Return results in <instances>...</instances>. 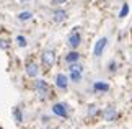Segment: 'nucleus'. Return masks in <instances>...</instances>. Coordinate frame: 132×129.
<instances>
[{
	"instance_id": "1",
	"label": "nucleus",
	"mask_w": 132,
	"mask_h": 129,
	"mask_svg": "<svg viewBox=\"0 0 132 129\" xmlns=\"http://www.w3.org/2000/svg\"><path fill=\"white\" fill-rule=\"evenodd\" d=\"M70 80L73 82V84H78L80 80H82V74H83V67L77 64V62H73V64H70Z\"/></svg>"
},
{
	"instance_id": "2",
	"label": "nucleus",
	"mask_w": 132,
	"mask_h": 129,
	"mask_svg": "<svg viewBox=\"0 0 132 129\" xmlns=\"http://www.w3.org/2000/svg\"><path fill=\"white\" fill-rule=\"evenodd\" d=\"M80 43H82V34H80L78 28H75L69 34V46H70V48H73V49H77L78 46H80Z\"/></svg>"
},
{
	"instance_id": "3",
	"label": "nucleus",
	"mask_w": 132,
	"mask_h": 129,
	"mask_svg": "<svg viewBox=\"0 0 132 129\" xmlns=\"http://www.w3.org/2000/svg\"><path fill=\"white\" fill-rule=\"evenodd\" d=\"M41 60H43V64H44V67H52L54 65V62H55V52L52 49H47V51H44V52L41 54Z\"/></svg>"
},
{
	"instance_id": "4",
	"label": "nucleus",
	"mask_w": 132,
	"mask_h": 129,
	"mask_svg": "<svg viewBox=\"0 0 132 129\" xmlns=\"http://www.w3.org/2000/svg\"><path fill=\"white\" fill-rule=\"evenodd\" d=\"M106 46H108V38H100L98 41H96L95 49H93V56H95V57H101V56H103V51H104Z\"/></svg>"
},
{
	"instance_id": "5",
	"label": "nucleus",
	"mask_w": 132,
	"mask_h": 129,
	"mask_svg": "<svg viewBox=\"0 0 132 129\" xmlns=\"http://www.w3.org/2000/svg\"><path fill=\"white\" fill-rule=\"evenodd\" d=\"M34 88H36L38 95L43 96V98L49 95V87H47V82L46 80H36L34 82Z\"/></svg>"
},
{
	"instance_id": "6",
	"label": "nucleus",
	"mask_w": 132,
	"mask_h": 129,
	"mask_svg": "<svg viewBox=\"0 0 132 129\" xmlns=\"http://www.w3.org/2000/svg\"><path fill=\"white\" fill-rule=\"evenodd\" d=\"M52 113L59 118H67L69 116V110H67V105L65 103H55L52 106Z\"/></svg>"
},
{
	"instance_id": "7",
	"label": "nucleus",
	"mask_w": 132,
	"mask_h": 129,
	"mask_svg": "<svg viewBox=\"0 0 132 129\" xmlns=\"http://www.w3.org/2000/svg\"><path fill=\"white\" fill-rule=\"evenodd\" d=\"M67 85H69V77L65 74H57V75H55V87H57V88L65 90Z\"/></svg>"
},
{
	"instance_id": "8",
	"label": "nucleus",
	"mask_w": 132,
	"mask_h": 129,
	"mask_svg": "<svg viewBox=\"0 0 132 129\" xmlns=\"http://www.w3.org/2000/svg\"><path fill=\"white\" fill-rule=\"evenodd\" d=\"M52 20H54V23H62L67 20V12H65L64 8H57V10H54L52 12Z\"/></svg>"
},
{
	"instance_id": "9",
	"label": "nucleus",
	"mask_w": 132,
	"mask_h": 129,
	"mask_svg": "<svg viewBox=\"0 0 132 129\" xmlns=\"http://www.w3.org/2000/svg\"><path fill=\"white\" fill-rule=\"evenodd\" d=\"M103 116H104L106 121H114L116 118H118V111H116L114 106H108V108L103 111Z\"/></svg>"
},
{
	"instance_id": "10",
	"label": "nucleus",
	"mask_w": 132,
	"mask_h": 129,
	"mask_svg": "<svg viewBox=\"0 0 132 129\" xmlns=\"http://www.w3.org/2000/svg\"><path fill=\"white\" fill-rule=\"evenodd\" d=\"M26 74H28V77H38V74H39V67H38V64H34V62H28L26 64Z\"/></svg>"
},
{
	"instance_id": "11",
	"label": "nucleus",
	"mask_w": 132,
	"mask_h": 129,
	"mask_svg": "<svg viewBox=\"0 0 132 129\" xmlns=\"http://www.w3.org/2000/svg\"><path fill=\"white\" fill-rule=\"evenodd\" d=\"M93 90L95 92H101V93H106V92H109V84H106V82H95Z\"/></svg>"
},
{
	"instance_id": "12",
	"label": "nucleus",
	"mask_w": 132,
	"mask_h": 129,
	"mask_svg": "<svg viewBox=\"0 0 132 129\" xmlns=\"http://www.w3.org/2000/svg\"><path fill=\"white\" fill-rule=\"evenodd\" d=\"M80 59V54L77 52V51H70V52L65 56V60H67L69 64H73V62H77V60Z\"/></svg>"
},
{
	"instance_id": "13",
	"label": "nucleus",
	"mask_w": 132,
	"mask_h": 129,
	"mask_svg": "<svg viewBox=\"0 0 132 129\" xmlns=\"http://www.w3.org/2000/svg\"><path fill=\"white\" fill-rule=\"evenodd\" d=\"M33 18V13L31 12H21V13H18V20L20 21H28V20H31Z\"/></svg>"
},
{
	"instance_id": "14",
	"label": "nucleus",
	"mask_w": 132,
	"mask_h": 129,
	"mask_svg": "<svg viewBox=\"0 0 132 129\" xmlns=\"http://www.w3.org/2000/svg\"><path fill=\"white\" fill-rule=\"evenodd\" d=\"M16 44L20 46V48H26V44H28V41H26V38L24 36H16Z\"/></svg>"
},
{
	"instance_id": "15",
	"label": "nucleus",
	"mask_w": 132,
	"mask_h": 129,
	"mask_svg": "<svg viewBox=\"0 0 132 129\" xmlns=\"http://www.w3.org/2000/svg\"><path fill=\"white\" fill-rule=\"evenodd\" d=\"M129 15V5L127 3H124L122 5V8H121V12H119V18H126Z\"/></svg>"
},
{
	"instance_id": "16",
	"label": "nucleus",
	"mask_w": 132,
	"mask_h": 129,
	"mask_svg": "<svg viewBox=\"0 0 132 129\" xmlns=\"http://www.w3.org/2000/svg\"><path fill=\"white\" fill-rule=\"evenodd\" d=\"M13 115H15L16 123H21L23 121V115H21V110H20V108H15V110H13Z\"/></svg>"
},
{
	"instance_id": "17",
	"label": "nucleus",
	"mask_w": 132,
	"mask_h": 129,
	"mask_svg": "<svg viewBox=\"0 0 132 129\" xmlns=\"http://www.w3.org/2000/svg\"><path fill=\"white\" fill-rule=\"evenodd\" d=\"M8 48H10L8 38H0V49H8Z\"/></svg>"
},
{
	"instance_id": "18",
	"label": "nucleus",
	"mask_w": 132,
	"mask_h": 129,
	"mask_svg": "<svg viewBox=\"0 0 132 129\" xmlns=\"http://www.w3.org/2000/svg\"><path fill=\"white\" fill-rule=\"evenodd\" d=\"M108 69H109L111 72H114V70H116V62H114V60H113L111 64H108Z\"/></svg>"
},
{
	"instance_id": "19",
	"label": "nucleus",
	"mask_w": 132,
	"mask_h": 129,
	"mask_svg": "<svg viewBox=\"0 0 132 129\" xmlns=\"http://www.w3.org/2000/svg\"><path fill=\"white\" fill-rule=\"evenodd\" d=\"M65 2H67V0H52V3L57 5V7H59V5H64Z\"/></svg>"
},
{
	"instance_id": "20",
	"label": "nucleus",
	"mask_w": 132,
	"mask_h": 129,
	"mask_svg": "<svg viewBox=\"0 0 132 129\" xmlns=\"http://www.w3.org/2000/svg\"><path fill=\"white\" fill-rule=\"evenodd\" d=\"M90 108H91V110L88 111V115H90V116H91V115H95V113H98V110H95V106H90Z\"/></svg>"
},
{
	"instance_id": "21",
	"label": "nucleus",
	"mask_w": 132,
	"mask_h": 129,
	"mask_svg": "<svg viewBox=\"0 0 132 129\" xmlns=\"http://www.w3.org/2000/svg\"><path fill=\"white\" fill-rule=\"evenodd\" d=\"M20 2H23V5H26L28 2H33V0H20Z\"/></svg>"
},
{
	"instance_id": "22",
	"label": "nucleus",
	"mask_w": 132,
	"mask_h": 129,
	"mask_svg": "<svg viewBox=\"0 0 132 129\" xmlns=\"http://www.w3.org/2000/svg\"><path fill=\"white\" fill-rule=\"evenodd\" d=\"M46 129H57V127H46Z\"/></svg>"
}]
</instances>
